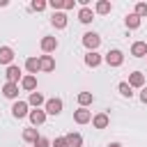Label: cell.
Returning a JSON list of instances; mask_svg holds the SVG:
<instances>
[{
  "label": "cell",
  "instance_id": "cell-22",
  "mask_svg": "<svg viewBox=\"0 0 147 147\" xmlns=\"http://www.w3.org/2000/svg\"><path fill=\"white\" fill-rule=\"evenodd\" d=\"M110 9H113V5H110L108 0H99V2L94 5V11H96V14H110Z\"/></svg>",
  "mask_w": 147,
  "mask_h": 147
},
{
  "label": "cell",
  "instance_id": "cell-1",
  "mask_svg": "<svg viewBox=\"0 0 147 147\" xmlns=\"http://www.w3.org/2000/svg\"><path fill=\"white\" fill-rule=\"evenodd\" d=\"M103 62H106L108 67H119V64L124 62V53L117 51V48H113V51H108V53L103 55Z\"/></svg>",
  "mask_w": 147,
  "mask_h": 147
},
{
  "label": "cell",
  "instance_id": "cell-21",
  "mask_svg": "<svg viewBox=\"0 0 147 147\" xmlns=\"http://www.w3.org/2000/svg\"><path fill=\"white\" fill-rule=\"evenodd\" d=\"M25 69L30 71V76H34L37 71H41V69H39V57H28V60H25Z\"/></svg>",
  "mask_w": 147,
  "mask_h": 147
},
{
  "label": "cell",
  "instance_id": "cell-14",
  "mask_svg": "<svg viewBox=\"0 0 147 147\" xmlns=\"http://www.w3.org/2000/svg\"><path fill=\"white\" fill-rule=\"evenodd\" d=\"M92 124H94V129H106V126L110 124V117H108L106 113H99V115L92 117Z\"/></svg>",
  "mask_w": 147,
  "mask_h": 147
},
{
  "label": "cell",
  "instance_id": "cell-18",
  "mask_svg": "<svg viewBox=\"0 0 147 147\" xmlns=\"http://www.w3.org/2000/svg\"><path fill=\"white\" fill-rule=\"evenodd\" d=\"M64 140H67V147H83V136L80 133H67Z\"/></svg>",
  "mask_w": 147,
  "mask_h": 147
},
{
  "label": "cell",
  "instance_id": "cell-23",
  "mask_svg": "<svg viewBox=\"0 0 147 147\" xmlns=\"http://www.w3.org/2000/svg\"><path fill=\"white\" fill-rule=\"evenodd\" d=\"M124 23H126V28H129V30H136V28H140V18H138L136 14H126Z\"/></svg>",
  "mask_w": 147,
  "mask_h": 147
},
{
  "label": "cell",
  "instance_id": "cell-27",
  "mask_svg": "<svg viewBox=\"0 0 147 147\" xmlns=\"http://www.w3.org/2000/svg\"><path fill=\"white\" fill-rule=\"evenodd\" d=\"M138 18H142V16H147V2H138L136 5V11H133Z\"/></svg>",
  "mask_w": 147,
  "mask_h": 147
},
{
  "label": "cell",
  "instance_id": "cell-34",
  "mask_svg": "<svg viewBox=\"0 0 147 147\" xmlns=\"http://www.w3.org/2000/svg\"><path fill=\"white\" fill-rule=\"evenodd\" d=\"M108 147H122V145H119V142H110Z\"/></svg>",
  "mask_w": 147,
  "mask_h": 147
},
{
  "label": "cell",
  "instance_id": "cell-15",
  "mask_svg": "<svg viewBox=\"0 0 147 147\" xmlns=\"http://www.w3.org/2000/svg\"><path fill=\"white\" fill-rule=\"evenodd\" d=\"M11 60H14V51L9 48V46H0V64H11Z\"/></svg>",
  "mask_w": 147,
  "mask_h": 147
},
{
  "label": "cell",
  "instance_id": "cell-35",
  "mask_svg": "<svg viewBox=\"0 0 147 147\" xmlns=\"http://www.w3.org/2000/svg\"><path fill=\"white\" fill-rule=\"evenodd\" d=\"M0 7H7V0H0Z\"/></svg>",
  "mask_w": 147,
  "mask_h": 147
},
{
  "label": "cell",
  "instance_id": "cell-7",
  "mask_svg": "<svg viewBox=\"0 0 147 147\" xmlns=\"http://www.w3.org/2000/svg\"><path fill=\"white\" fill-rule=\"evenodd\" d=\"M131 55L133 57H147V41H133Z\"/></svg>",
  "mask_w": 147,
  "mask_h": 147
},
{
  "label": "cell",
  "instance_id": "cell-25",
  "mask_svg": "<svg viewBox=\"0 0 147 147\" xmlns=\"http://www.w3.org/2000/svg\"><path fill=\"white\" fill-rule=\"evenodd\" d=\"M37 138H39L37 129H25V131H23V140H25V142H32V145H34Z\"/></svg>",
  "mask_w": 147,
  "mask_h": 147
},
{
  "label": "cell",
  "instance_id": "cell-30",
  "mask_svg": "<svg viewBox=\"0 0 147 147\" xmlns=\"http://www.w3.org/2000/svg\"><path fill=\"white\" fill-rule=\"evenodd\" d=\"M48 7H53V11H60V9L64 7V0H51Z\"/></svg>",
  "mask_w": 147,
  "mask_h": 147
},
{
  "label": "cell",
  "instance_id": "cell-9",
  "mask_svg": "<svg viewBox=\"0 0 147 147\" xmlns=\"http://www.w3.org/2000/svg\"><path fill=\"white\" fill-rule=\"evenodd\" d=\"M5 76H7V83H16V85H18V78H21V67H16V64H9Z\"/></svg>",
  "mask_w": 147,
  "mask_h": 147
},
{
  "label": "cell",
  "instance_id": "cell-6",
  "mask_svg": "<svg viewBox=\"0 0 147 147\" xmlns=\"http://www.w3.org/2000/svg\"><path fill=\"white\" fill-rule=\"evenodd\" d=\"M74 122H76V124H87V122H92V113L85 110V108H78V110L74 113Z\"/></svg>",
  "mask_w": 147,
  "mask_h": 147
},
{
  "label": "cell",
  "instance_id": "cell-16",
  "mask_svg": "<svg viewBox=\"0 0 147 147\" xmlns=\"http://www.w3.org/2000/svg\"><path fill=\"white\" fill-rule=\"evenodd\" d=\"M21 87H23L25 92H34V87H37V76H23V78H21Z\"/></svg>",
  "mask_w": 147,
  "mask_h": 147
},
{
  "label": "cell",
  "instance_id": "cell-3",
  "mask_svg": "<svg viewBox=\"0 0 147 147\" xmlns=\"http://www.w3.org/2000/svg\"><path fill=\"white\" fill-rule=\"evenodd\" d=\"M99 44H101V37H99L96 32H85V34H83V46H85L87 51H96Z\"/></svg>",
  "mask_w": 147,
  "mask_h": 147
},
{
  "label": "cell",
  "instance_id": "cell-4",
  "mask_svg": "<svg viewBox=\"0 0 147 147\" xmlns=\"http://www.w3.org/2000/svg\"><path fill=\"white\" fill-rule=\"evenodd\" d=\"M30 110H28V101H14V106H11V115L16 117V119H21V117H25Z\"/></svg>",
  "mask_w": 147,
  "mask_h": 147
},
{
  "label": "cell",
  "instance_id": "cell-32",
  "mask_svg": "<svg viewBox=\"0 0 147 147\" xmlns=\"http://www.w3.org/2000/svg\"><path fill=\"white\" fill-rule=\"evenodd\" d=\"M74 5H76V0H64V7L62 9H74Z\"/></svg>",
  "mask_w": 147,
  "mask_h": 147
},
{
  "label": "cell",
  "instance_id": "cell-28",
  "mask_svg": "<svg viewBox=\"0 0 147 147\" xmlns=\"http://www.w3.org/2000/svg\"><path fill=\"white\" fill-rule=\"evenodd\" d=\"M30 7H32L34 11H44V9L48 7V2H46V0H34V2L30 5Z\"/></svg>",
  "mask_w": 147,
  "mask_h": 147
},
{
  "label": "cell",
  "instance_id": "cell-17",
  "mask_svg": "<svg viewBox=\"0 0 147 147\" xmlns=\"http://www.w3.org/2000/svg\"><path fill=\"white\" fill-rule=\"evenodd\" d=\"M2 94H5L7 99H16V96H18V85H16V83H5V85H2Z\"/></svg>",
  "mask_w": 147,
  "mask_h": 147
},
{
  "label": "cell",
  "instance_id": "cell-10",
  "mask_svg": "<svg viewBox=\"0 0 147 147\" xmlns=\"http://www.w3.org/2000/svg\"><path fill=\"white\" fill-rule=\"evenodd\" d=\"M55 48H57V39H55V37H44V39H41V51H44L46 55L53 53Z\"/></svg>",
  "mask_w": 147,
  "mask_h": 147
},
{
  "label": "cell",
  "instance_id": "cell-33",
  "mask_svg": "<svg viewBox=\"0 0 147 147\" xmlns=\"http://www.w3.org/2000/svg\"><path fill=\"white\" fill-rule=\"evenodd\" d=\"M140 101L147 103V87H142V92H140Z\"/></svg>",
  "mask_w": 147,
  "mask_h": 147
},
{
  "label": "cell",
  "instance_id": "cell-20",
  "mask_svg": "<svg viewBox=\"0 0 147 147\" xmlns=\"http://www.w3.org/2000/svg\"><path fill=\"white\" fill-rule=\"evenodd\" d=\"M92 18H94V11H92L90 7H83V9L78 11V21H80V23H92Z\"/></svg>",
  "mask_w": 147,
  "mask_h": 147
},
{
  "label": "cell",
  "instance_id": "cell-26",
  "mask_svg": "<svg viewBox=\"0 0 147 147\" xmlns=\"http://www.w3.org/2000/svg\"><path fill=\"white\" fill-rule=\"evenodd\" d=\"M117 90H119V94H122V96H129V99L133 96V90H131V85H129V83H119V85H117Z\"/></svg>",
  "mask_w": 147,
  "mask_h": 147
},
{
  "label": "cell",
  "instance_id": "cell-11",
  "mask_svg": "<svg viewBox=\"0 0 147 147\" xmlns=\"http://www.w3.org/2000/svg\"><path fill=\"white\" fill-rule=\"evenodd\" d=\"M103 62V57L96 53V51H87V55H85V64L87 67H99Z\"/></svg>",
  "mask_w": 147,
  "mask_h": 147
},
{
  "label": "cell",
  "instance_id": "cell-29",
  "mask_svg": "<svg viewBox=\"0 0 147 147\" xmlns=\"http://www.w3.org/2000/svg\"><path fill=\"white\" fill-rule=\"evenodd\" d=\"M34 147H51V140L44 138V136H39V138L34 140Z\"/></svg>",
  "mask_w": 147,
  "mask_h": 147
},
{
  "label": "cell",
  "instance_id": "cell-2",
  "mask_svg": "<svg viewBox=\"0 0 147 147\" xmlns=\"http://www.w3.org/2000/svg\"><path fill=\"white\" fill-rule=\"evenodd\" d=\"M44 113H46V115H60V113H62V99H57V96L46 99V103H44Z\"/></svg>",
  "mask_w": 147,
  "mask_h": 147
},
{
  "label": "cell",
  "instance_id": "cell-8",
  "mask_svg": "<svg viewBox=\"0 0 147 147\" xmlns=\"http://www.w3.org/2000/svg\"><path fill=\"white\" fill-rule=\"evenodd\" d=\"M51 23H53L57 30L67 28V14H64V11H53V16H51Z\"/></svg>",
  "mask_w": 147,
  "mask_h": 147
},
{
  "label": "cell",
  "instance_id": "cell-19",
  "mask_svg": "<svg viewBox=\"0 0 147 147\" xmlns=\"http://www.w3.org/2000/svg\"><path fill=\"white\" fill-rule=\"evenodd\" d=\"M41 103H46V99H44V94H41V92H30V99H28V106H34V108H39Z\"/></svg>",
  "mask_w": 147,
  "mask_h": 147
},
{
  "label": "cell",
  "instance_id": "cell-24",
  "mask_svg": "<svg viewBox=\"0 0 147 147\" xmlns=\"http://www.w3.org/2000/svg\"><path fill=\"white\" fill-rule=\"evenodd\" d=\"M94 101V96H92V92H78V103H80V108H85V106H90Z\"/></svg>",
  "mask_w": 147,
  "mask_h": 147
},
{
  "label": "cell",
  "instance_id": "cell-12",
  "mask_svg": "<svg viewBox=\"0 0 147 147\" xmlns=\"http://www.w3.org/2000/svg\"><path fill=\"white\" fill-rule=\"evenodd\" d=\"M39 69H41V71H53V69H55L53 55H41V57H39Z\"/></svg>",
  "mask_w": 147,
  "mask_h": 147
},
{
  "label": "cell",
  "instance_id": "cell-31",
  "mask_svg": "<svg viewBox=\"0 0 147 147\" xmlns=\"http://www.w3.org/2000/svg\"><path fill=\"white\" fill-rule=\"evenodd\" d=\"M51 147H67V140H64V136H62V138H55V140L51 142Z\"/></svg>",
  "mask_w": 147,
  "mask_h": 147
},
{
  "label": "cell",
  "instance_id": "cell-5",
  "mask_svg": "<svg viewBox=\"0 0 147 147\" xmlns=\"http://www.w3.org/2000/svg\"><path fill=\"white\" fill-rule=\"evenodd\" d=\"M28 117H30V122H32L34 126H41V124L46 122V113H44V110H39V108L30 110V113H28Z\"/></svg>",
  "mask_w": 147,
  "mask_h": 147
},
{
  "label": "cell",
  "instance_id": "cell-13",
  "mask_svg": "<svg viewBox=\"0 0 147 147\" xmlns=\"http://www.w3.org/2000/svg\"><path fill=\"white\" fill-rule=\"evenodd\" d=\"M129 85H131V90H133V87H145V76H142L140 71L129 74Z\"/></svg>",
  "mask_w": 147,
  "mask_h": 147
}]
</instances>
